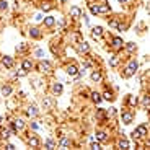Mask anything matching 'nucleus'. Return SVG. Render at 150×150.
I'll use <instances>...</instances> for the list:
<instances>
[{
	"instance_id": "36",
	"label": "nucleus",
	"mask_w": 150,
	"mask_h": 150,
	"mask_svg": "<svg viewBox=\"0 0 150 150\" xmlns=\"http://www.w3.org/2000/svg\"><path fill=\"white\" fill-rule=\"evenodd\" d=\"M36 56H38L39 59H43V57H44V52L41 51V49H36Z\"/></svg>"
},
{
	"instance_id": "27",
	"label": "nucleus",
	"mask_w": 150,
	"mask_h": 150,
	"mask_svg": "<svg viewBox=\"0 0 150 150\" xmlns=\"http://www.w3.org/2000/svg\"><path fill=\"white\" fill-rule=\"evenodd\" d=\"M44 147H46V149H54V147H56V143L52 142V140H46Z\"/></svg>"
},
{
	"instance_id": "1",
	"label": "nucleus",
	"mask_w": 150,
	"mask_h": 150,
	"mask_svg": "<svg viewBox=\"0 0 150 150\" xmlns=\"http://www.w3.org/2000/svg\"><path fill=\"white\" fill-rule=\"evenodd\" d=\"M137 69H139V64H137L136 60H130L129 65L126 67V73H124V75H126V77H132L137 72Z\"/></svg>"
},
{
	"instance_id": "34",
	"label": "nucleus",
	"mask_w": 150,
	"mask_h": 150,
	"mask_svg": "<svg viewBox=\"0 0 150 150\" xmlns=\"http://www.w3.org/2000/svg\"><path fill=\"white\" fill-rule=\"evenodd\" d=\"M106 114H108V116H114V114H116V111H114V108H109V109L106 111Z\"/></svg>"
},
{
	"instance_id": "30",
	"label": "nucleus",
	"mask_w": 150,
	"mask_h": 150,
	"mask_svg": "<svg viewBox=\"0 0 150 150\" xmlns=\"http://www.w3.org/2000/svg\"><path fill=\"white\" fill-rule=\"evenodd\" d=\"M91 149H93V150H100V149H101L100 142H95V140H93V142H91Z\"/></svg>"
},
{
	"instance_id": "20",
	"label": "nucleus",
	"mask_w": 150,
	"mask_h": 150,
	"mask_svg": "<svg viewBox=\"0 0 150 150\" xmlns=\"http://www.w3.org/2000/svg\"><path fill=\"white\" fill-rule=\"evenodd\" d=\"M78 51L80 52H88V44H86V43H78Z\"/></svg>"
},
{
	"instance_id": "38",
	"label": "nucleus",
	"mask_w": 150,
	"mask_h": 150,
	"mask_svg": "<svg viewBox=\"0 0 150 150\" xmlns=\"http://www.w3.org/2000/svg\"><path fill=\"white\" fill-rule=\"evenodd\" d=\"M117 29H119V31H124V29H126V25H119V23H117V26H116Z\"/></svg>"
},
{
	"instance_id": "19",
	"label": "nucleus",
	"mask_w": 150,
	"mask_h": 150,
	"mask_svg": "<svg viewBox=\"0 0 150 150\" xmlns=\"http://www.w3.org/2000/svg\"><path fill=\"white\" fill-rule=\"evenodd\" d=\"M109 7L108 5H98V13H109Z\"/></svg>"
},
{
	"instance_id": "31",
	"label": "nucleus",
	"mask_w": 150,
	"mask_h": 150,
	"mask_svg": "<svg viewBox=\"0 0 150 150\" xmlns=\"http://www.w3.org/2000/svg\"><path fill=\"white\" fill-rule=\"evenodd\" d=\"M7 8H8V3L5 0H0V10H7Z\"/></svg>"
},
{
	"instance_id": "26",
	"label": "nucleus",
	"mask_w": 150,
	"mask_h": 150,
	"mask_svg": "<svg viewBox=\"0 0 150 150\" xmlns=\"http://www.w3.org/2000/svg\"><path fill=\"white\" fill-rule=\"evenodd\" d=\"M59 145H60V147H69V145H70V140H69V139H62Z\"/></svg>"
},
{
	"instance_id": "13",
	"label": "nucleus",
	"mask_w": 150,
	"mask_h": 150,
	"mask_svg": "<svg viewBox=\"0 0 150 150\" xmlns=\"http://www.w3.org/2000/svg\"><path fill=\"white\" fill-rule=\"evenodd\" d=\"M12 86H10V85H3V86H2V95H3V96H10V95H12Z\"/></svg>"
},
{
	"instance_id": "5",
	"label": "nucleus",
	"mask_w": 150,
	"mask_h": 150,
	"mask_svg": "<svg viewBox=\"0 0 150 150\" xmlns=\"http://www.w3.org/2000/svg\"><path fill=\"white\" fill-rule=\"evenodd\" d=\"M80 15H82V10H80L78 7H72V8H70V16L73 20H78V18H80Z\"/></svg>"
},
{
	"instance_id": "21",
	"label": "nucleus",
	"mask_w": 150,
	"mask_h": 150,
	"mask_svg": "<svg viewBox=\"0 0 150 150\" xmlns=\"http://www.w3.org/2000/svg\"><path fill=\"white\" fill-rule=\"evenodd\" d=\"M15 127H16V130L18 129H23V127H25V122H23V119H16V121H15Z\"/></svg>"
},
{
	"instance_id": "37",
	"label": "nucleus",
	"mask_w": 150,
	"mask_h": 150,
	"mask_svg": "<svg viewBox=\"0 0 150 150\" xmlns=\"http://www.w3.org/2000/svg\"><path fill=\"white\" fill-rule=\"evenodd\" d=\"M149 103H150L149 96H145V98H143V108H149Z\"/></svg>"
},
{
	"instance_id": "12",
	"label": "nucleus",
	"mask_w": 150,
	"mask_h": 150,
	"mask_svg": "<svg viewBox=\"0 0 150 150\" xmlns=\"http://www.w3.org/2000/svg\"><path fill=\"white\" fill-rule=\"evenodd\" d=\"M122 46H124V43H122L121 38H113V47H114V49H121Z\"/></svg>"
},
{
	"instance_id": "28",
	"label": "nucleus",
	"mask_w": 150,
	"mask_h": 150,
	"mask_svg": "<svg viewBox=\"0 0 150 150\" xmlns=\"http://www.w3.org/2000/svg\"><path fill=\"white\" fill-rule=\"evenodd\" d=\"M119 147H121V149H129V142H127V140H121V142H119Z\"/></svg>"
},
{
	"instance_id": "15",
	"label": "nucleus",
	"mask_w": 150,
	"mask_h": 150,
	"mask_svg": "<svg viewBox=\"0 0 150 150\" xmlns=\"http://www.w3.org/2000/svg\"><path fill=\"white\" fill-rule=\"evenodd\" d=\"M132 113H122V122L124 124H130L132 122Z\"/></svg>"
},
{
	"instance_id": "23",
	"label": "nucleus",
	"mask_w": 150,
	"mask_h": 150,
	"mask_svg": "<svg viewBox=\"0 0 150 150\" xmlns=\"http://www.w3.org/2000/svg\"><path fill=\"white\" fill-rule=\"evenodd\" d=\"M96 139L100 140V142H104V140L108 139V136H106L104 132H98V134H96Z\"/></svg>"
},
{
	"instance_id": "42",
	"label": "nucleus",
	"mask_w": 150,
	"mask_h": 150,
	"mask_svg": "<svg viewBox=\"0 0 150 150\" xmlns=\"http://www.w3.org/2000/svg\"><path fill=\"white\" fill-rule=\"evenodd\" d=\"M31 127H33V129H39V126L36 122H31Z\"/></svg>"
},
{
	"instance_id": "10",
	"label": "nucleus",
	"mask_w": 150,
	"mask_h": 150,
	"mask_svg": "<svg viewBox=\"0 0 150 150\" xmlns=\"http://www.w3.org/2000/svg\"><path fill=\"white\" fill-rule=\"evenodd\" d=\"M2 64L5 65V67H8V69H12L13 67V59L8 57V56H5V57H2Z\"/></svg>"
},
{
	"instance_id": "33",
	"label": "nucleus",
	"mask_w": 150,
	"mask_h": 150,
	"mask_svg": "<svg viewBox=\"0 0 150 150\" xmlns=\"http://www.w3.org/2000/svg\"><path fill=\"white\" fill-rule=\"evenodd\" d=\"M127 51H129V52H134V51H136V44L129 43V44H127Z\"/></svg>"
},
{
	"instance_id": "40",
	"label": "nucleus",
	"mask_w": 150,
	"mask_h": 150,
	"mask_svg": "<svg viewBox=\"0 0 150 150\" xmlns=\"http://www.w3.org/2000/svg\"><path fill=\"white\" fill-rule=\"evenodd\" d=\"M129 103H130V104H136V103H137V98H130Z\"/></svg>"
},
{
	"instance_id": "45",
	"label": "nucleus",
	"mask_w": 150,
	"mask_h": 150,
	"mask_svg": "<svg viewBox=\"0 0 150 150\" xmlns=\"http://www.w3.org/2000/svg\"><path fill=\"white\" fill-rule=\"evenodd\" d=\"M65 2H67V0H60V3H65Z\"/></svg>"
},
{
	"instance_id": "35",
	"label": "nucleus",
	"mask_w": 150,
	"mask_h": 150,
	"mask_svg": "<svg viewBox=\"0 0 150 150\" xmlns=\"http://www.w3.org/2000/svg\"><path fill=\"white\" fill-rule=\"evenodd\" d=\"M26 73H28L26 70H20V72H16V73H15V77H23V75H26Z\"/></svg>"
},
{
	"instance_id": "6",
	"label": "nucleus",
	"mask_w": 150,
	"mask_h": 150,
	"mask_svg": "<svg viewBox=\"0 0 150 150\" xmlns=\"http://www.w3.org/2000/svg\"><path fill=\"white\" fill-rule=\"evenodd\" d=\"M28 143H29L31 147H34V149H38L39 145H41V140H39L36 136H31L29 139H28Z\"/></svg>"
},
{
	"instance_id": "39",
	"label": "nucleus",
	"mask_w": 150,
	"mask_h": 150,
	"mask_svg": "<svg viewBox=\"0 0 150 150\" xmlns=\"http://www.w3.org/2000/svg\"><path fill=\"white\" fill-rule=\"evenodd\" d=\"M25 49H26L25 43H21V46H20V47H16V51H25Z\"/></svg>"
},
{
	"instance_id": "17",
	"label": "nucleus",
	"mask_w": 150,
	"mask_h": 150,
	"mask_svg": "<svg viewBox=\"0 0 150 150\" xmlns=\"http://www.w3.org/2000/svg\"><path fill=\"white\" fill-rule=\"evenodd\" d=\"M101 72L100 70H95L93 72V73H91V80H93V82H101Z\"/></svg>"
},
{
	"instance_id": "32",
	"label": "nucleus",
	"mask_w": 150,
	"mask_h": 150,
	"mask_svg": "<svg viewBox=\"0 0 150 150\" xmlns=\"http://www.w3.org/2000/svg\"><path fill=\"white\" fill-rule=\"evenodd\" d=\"M90 12L93 13V15H98V5H91L90 7Z\"/></svg>"
},
{
	"instance_id": "18",
	"label": "nucleus",
	"mask_w": 150,
	"mask_h": 150,
	"mask_svg": "<svg viewBox=\"0 0 150 150\" xmlns=\"http://www.w3.org/2000/svg\"><path fill=\"white\" fill-rule=\"evenodd\" d=\"M52 91H54V95H60L62 93V83H54L52 85Z\"/></svg>"
},
{
	"instance_id": "11",
	"label": "nucleus",
	"mask_w": 150,
	"mask_h": 150,
	"mask_svg": "<svg viewBox=\"0 0 150 150\" xmlns=\"http://www.w3.org/2000/svg\"><path fill=\"white\" fill-rule=\"evenodd\" d=\"M38 108H36V106H29V108H28V111H26V114H28V116L29 117H36L38 116Z\"/></svg>"
},
{
	"instance_id": "7",
	"label": "nucleus",
	"mask_w": 150,
	"mask_h": 150,
	"mask_svg": "<svg viewBox=\"0 0 150 150\" xmlns=\"http://www.w3.org/2000/svg\"><path fill=\"white\" fill-rule=\"evenodd\" d=\"M101 34H103V28H101V26H96V28L91 29V36H93L95 39H100L101 38Z\"/></svg>"
},
{
	"instance_id": "44",
	"label": "nucleus",
	"mask_w": 150,
	"mask_h": 150,
	"mask_svg": "<svg viewBox=\"0 0 150 150\" xmlns=\"http://www.w3.org/2000/svg\"><path fill=\"white\" fill-rule=\"evenodd\" d=\"M119 2H121V3H126V2H127V0H119Z\"/></svg>"
},
{
	"instance_id": "9",
	"label": "nucleus",
	"mask_w": 150,
	"mask_h": 150,
	"mask_svg": "<svg viewBox=\"0 0 150 150\" xmlns=\"http://www.w3.org/2000/svg\"><path fill=\"white\" fill-rule=\"evenodd\" d=\"M21 67H23V70L29 72L33 69V60L31 59H26V60H23V64H21Z\"/></svg>"
},
{
	"instance_id": "24",
	"label": "nucleus",
	"mask_w": 150,
	"mask_h": 150,
	"mask_svg": "<svg viewBox=\"0 0 150 150\" xmlns=\"http://www.w3.org/2000/svg\"><path fill=\"white\" fill-rule=\"evenodd\" d=\"M117 60H119V59H117V56H113V57L109 59V65H111V67H116Z\"/></svg>"
},
{
	"instance_id": "4",
	"label": "nucleus",
	"mask_w": 150,
	"mask_h": 150,
	"mask_svg": "<svg viewBox=\"0 0 150 150\" xmlns=\"http://www.w3.org/2000/svg\"><path fill=\"white\" fill-rule=\"evenodd\" d=\"M51 69H52V65H51V62H47V60H43V62L39 64V70L41 72H51Z\"/></svg>"
},
{
	"instance_id": "22",
	"label": "nucleus",
	"mask_w": 150,
	"mask_h": 150,
	"mask_svg": "<svg viewBox=\"0 0 150 150\" xmlns=\"http://www.w3.org/2000/svg\"><path fill=\"white\" fill-rule=\"evenodd\" d=\"M91 98H93V101H95V103H100V101H101V95L96 93V91H93V93H91Z\"/></svg>"
},
{
	"instance_id": "8",
	"label": "nucleus",
	"mask_w": 150,
	"mask_h": 150,
	"mask_svg": "<svg viewBox=\"0 0 150 150\" xmlns=\"http://www.w3.org/2000/svg\"><path fill=\"white\" fill-rule=\"evenodd\" d=\"M29 36L34 38V39H39L41 36H43V33L39 31V28H34V26H33L31 29H29Z\"/></svg>"
},
{
	"instance_id": "3",
	"label": "nucleus",
	"mask_w": 150,
	"mask_h": 150,
	"mask_svg": "<svg viewBox=\"0 0 150 150\" xmlns=\"http://www.w3.org/2000/svg\"><path fill=\"white\" fill-rule=\"evenodd\" d=\"M65 72H67V75H70V77H75V75H77L78 73V69L77 67H75V65H67V67H65Z\"/></svg>"
},
{
	"instance_id": "41",
	"label": "nucleus",
	"mask_w": 150,
	"mask_h": 150,
	"mask_svg": "<svg viewBox=\"0 0 150 150\" xmlns=\"http://www.w3.org/2000/svg\"><path fill=\"white\" fill-rule=\"evenodd\" d=\"M5 147H7V149H8V150H13V149H15V147H13V145H12V143H7V145H5Z\"/></svg>"
},
{
	"instance_id": "14",
	"label": "nucleus",
	"mask_w": 150,
	"mask_h": 150,
	"mask_svg": "<svg viewBox=\"0 0 150 150\" xmlns=\"http://www.w3.org/2000/svg\"><path fill=\"white\" fill-rule=\"evenodd\" d=\"M54 23H56V18L54 16H46L44 18V26H47V28H51V26H54Z\"/></svg>"
},
{
	"instance_id": "25",
	"label": "nucleus",
	"mask_w": 150,
	"mask_h": 150,
	"mask_svg": "<svg viewBox=\"0 0 150 150\" xmlns=\"http://www.w3.org/2000/svg\"><path fill=\"white\" fill-rule=\"evenodd\" d=\"M51 8H52L51 3H43V5H41V10H43V12H49Z\"/></svg>"
},
{
	"instance_id": "2",
	"label": "nucleus",
	"mask_w": 150,
	"mask_h": 150,
	"mask_svg": "<svg viewBox=\"0 0 150 150\" xmlns=\"http://www.w3.org/2000/svg\"><path fill=\"white\" fill-rule=\"evenodd\" d=\"M143 136H147V126H145V124L139 126V127L132 132V137H134V139H139V137H143Z\"/></svg>"
},
{
	"instance_id": "16",
	"label": "nucleus",
	"mask_w": 150,
	"mask_h": 150,
	"mask_svg": "<svg viewBox=\"0 0 150 150\" xmlns=\"http://www.w3.org/2000/svg\"><path fill=\"white\" fill-rule=\"evenodd\" d=\"M10 132H12V130H8V129H5V127H2V129H0V139L7 140V139L10 137Z\"/></svg>"
},
{
	"instance_id": "29",
	"label": "nucleus",
	"mask_w": 150,
	"mask_h": 150,
	"mask_svg": "<svg viewBox=\"0 0 150 150\" xmlns=\"http://www.w3.org/2000/svg\"><path fill=\"white\" fill-rule=\"evenodd\" d=\"M103 98H104V100H108V101H111V100H113V95H111L109 91H104V93H103Z\"/></svg>"
},
{
	"instance_id": "43",
	"label": "nucleus",
	"mask_w": 150,
	"mask_h": 150,
	"mask_svg": "<svg viewBox=\"0 0 150 150\" xmlns=\"http://www.w3.org/2000/svg\"><path fill=\"white\" fill-rule=\"evenodd\" d=\"M34 20H36V21H41V20H43V16H41V15H36V16H34Z\"/></svg>"
}]
</instances>
